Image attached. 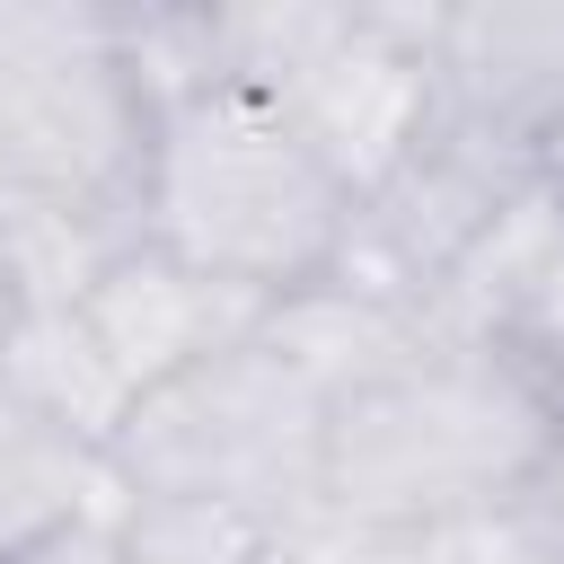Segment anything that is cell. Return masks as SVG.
Wrapping results in <instances>:
<instances>
[{
  "instance_id": "7",
  "label": "cell",
  "mask_w": 564,
  "mask_h": 564,
  "mask_svg": "<svg viewBox=\"0 0 564 564\" xmlns=\"http://www.w3.org/2000/svg\"><path fill=\"white\" fill-rule=\"evenodd\" d=\"M70 308H79L88 344L106 352V370H115V379L132 388V405H141V397L167 388L176 370L247 344L273 300H247V291H229V282H212V273H194V264H176V256H159V247L132 238L123 256L97 264V282H88Z\"/></svg>"
},
{
  "instance_id": "1",
  "label": "cell",
  "mask_w": 564,
  "mask_h": 564,
  "mask_svg": "<svg viewBox=\"0 0 564 564\" xmlns=\"http://www.w3.org/2000/svg\"><path fill=\"white\" fill-rule=\"evenodd\" d=\"M564 423L476 344L414 335L388 370L326 405L317 511L344 529H432L511 502Z\"/></svg>"
},
{
  "instance_id": "9",
  "label": "cell",
  "mask_w": 564,
  "mask_h": 564,
  "mask_svg": "<svg viewBox=\"0 0 564 564\" xmlns=\"http://www.w3.org/2000/svg\"><path fill=\"white\" fill-rule=\"evenodd\" d=\"M88 511H115L106 449H88L79 432L44 423L26 397L0 388V564H18L26 546L62 538Z\"/></svg>"
},
{
  "instance_id": "4",
  "label": "cell",
  "mask_w": 564,
  "mask_h": 564,
  "mask_svg": "<svg viewBox=\"0 0 564 564\" xmlns=\"http://www.w3.org/2000/svg\"><path fill=\"white\" fill-rule=\"evenodd\" d=\"M317 449H326V397L247 335L150 388L106 441V467L115 494L229 502L264 529H300L317 520Z\"/></svg>"
},
{
  "instance_id": "10",
  "label": "cell",
  "mask_w": 564,
  "mask_h": 564,
  "mask_svg": "<svg viewBox=\"0 0 564 564\" xmlns=\"http://www.w3.org/2000/svg\"><path fill=\"white\" fill-rule=\"evenodd\" d=\"M0 388L26 397L44 423L79 432L88 449H106V441L123 432V414H132V388L106 370V352L88 344V326H79L70 300L9 317V335H0Z\"/></svg>"
},
{
  "instance_id": "8",
  "label": "cell",
  "mask_w": 564,
  "mask_h": 564,
  "mask_svg": "<svg viewBox=\"0 0 564 564\" xmlns=\"http://www.w3.org/2000/svg\"><path fill=\"white\" fill-rule=\"evenodd\" d=\"M432 88L441 115L555 159L564 141V9H432Z\"/></svg>"
},
{
  "instance_id": "11",
  "label": "cell",
  "mask_w": 564,
  "mask_h": 564,
  "mask_svg": "<svg viewBox=\"0 0 564 564\" xmlns=\"http://www.w3.org/2000/svg\"><path fill=\"white\" fill-rule=\"evenodd\" d=\"M18 564H123V546H115V511H88V520H70L62 538L26 546Z\"/></svg>"
},
{
  "instance_id": "5",
  "label": "cell",
  "mask_w": 564,
  "mask_h": 564,
  "mask_svg": "<svg viewBox=\"0 0 564 564\" xmlns=\"http://www.w3.org/2000/svg\"><path fill=\"white\" fill-rule=\"evenodd\" d=\"M141 159H150V97L123 62L115 9L0 0V167L141 238Z\"/></svg>"
},
{
  "instance_id": "3",
  "label": "cell",
  "mask_w": 564,
  "mask_h": 564,
  "mask_svg": "<svg viewBox=\"0 0 564 564\" xmlns=\"http://www.w3.org/2000/svg\"><path fill=\"white\" fill-rule=\"evenodd\" d=\"M212 70L256 88L352 203L405 167L441 106L432 9H212Z\"/></svg>"
},
{
  "instance_id": "2",
  "label": "cell",
  "mask_w": 564,
  "mask_h": 564,
  "mask_svg": "<svg viewBox=\"0 0 564 564\" xmlns=\"http://www.w3.org/2000/svg\"><path fill=\"white\" fill-rule=\"evenodd\" d=\"M344 229H352V194L317 167V150L256 88L212 79V88L150 106L141 247L247 300H291L335 273Z\"/></svg>"
},
{
  "instance_id": "6",
  "label": "cell",
  "mask_w": 564,
  "mask_h": 564,
  "mask_svg": "<svg viewBox=\"0 0 564 564\" xmlns=\"http://www.w3.org/2000/svg\"><path fill=\"white\" fill-rule=\"evenodd\" d=\"M414 317L423 335L494 352L564 423V185L555 167L502 203V220L441 273V291Z\"/></svg>"
}]
</instances>
